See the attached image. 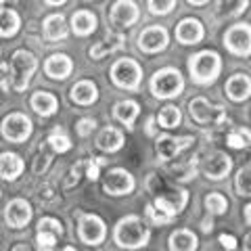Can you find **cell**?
I'll return each mask as SVG.
<instances>
[{
	"label": "cell",
	"instance_id": "22",
	"mask_svg": "<svg viewBox=\"0 0 251 251\" xmlns=\"http://www.w3.org/2000/svg\"><path fill=\"white\" fill-rule=\"evenodd\" d=\"M69 100L77 107H90L99 100V86L92 80H77L69 88Z\"/></svg>",
	"mask_w": 251,
	"mask_h": 251
},
{
	"label": "cell",
	"instance_id": "33",
	"mask_svg": "<svg viewBox=\"0 0 251 251\" xmlns=\"http://www.w3.org/2000/svg\"><path fill=\"white\" fill-rule=\"evenodd\" d=\"M226 145H228L230 149H247V147H251V130L243 128V126L232 128L228 134H226Z\"/></svg>",
	"mask_w": 251,
	"mask_h": 251
},
{
	"label": "cell",
	"instance_id": "13",
	"mask_svg": "<svg viewBox=\"0 0 251 251\" xmlns=\"http://www.w3.org/2000/svg\"><path fill=\"white\" fill-rule=\"evenodd\" d=\"M188 199H191V195H188L186 188H166V191H161L159 195L155 197V207H159L161 211H166L168 216H178L182 214L184 207L188 205Z\"/></svg>",
	"mask_w": 251,
	"mask_h": 251
},
{
	"label": "cell",
	"instance_id": "45",
	"mask_svg": "<svg viewBox=\"0 0 251 251\" xmlns=\"http://www.w3.org/2000/svg\"><path fill=\"white\" fill-rule=\"evenodd\" d=\"M243 251H251V230L245 234V239H243Z\"/></svg>",
	"mask_w": 251,
	"mask_h": 251
},
{
	"label": "cell",
	"instance_id": "42",
	"mask_svg": "<svg viewBox=\"0 0 251 251\" xmlns=\"http://www.w3.org/2000/svg\"><path fill=\"white\" fill-rule=\"evenodd\" d=\"M172 174H176L174 176L176 180H191V178H195V168L193 166H178L172 170Z\"/></svg>",
	"mask_w": 251,
	"mask_h": 251
},
{
	"label": "cell",
	"instance_id": "27",
	"mask_svg": "<svg viewBox=\"0 0 251 251\" xmlns=\"http://www.w3.org/2000/svg\"><path fill=\"white\" fill-rule=\"evenodd\" d=\"M23 170H25V163H23L21 155L17 153H0V178L2 180H9V182H13V180H17Z\"/></svg>",
	"mask_w": 251,
	"mask_h": 251
},
{
	"label": "cell",
	"instance_id": "8",
	"mask_svg": "<svg viewBox=\"0 0 251 251\" xmlns=\"http://www.w3.org/2000/svg\"><path fill=\"white\" fill-rule=\"evenodd\" d=\"M107 19H109V25L115 31L130 29L140 21V9L134 0H115L107 11Z\"/></svg>",
	"mask_w": 251,
	"mask_h": 251
},
{
	"label": "cell",
	"instance_id": "35",
	"mask_svg": "<svg viewBox=\"0 0 251 251\" xmlns=\"http://www.w3.org/2000/svg\"><path fill=\"white\" fill-rule=\"evenodd\" d=\"M178 6V0H147V9L155 17H166Z\"/></svg>",
	"mask_w": 251,
	"mask_h": 251
},
{
	"label": "cell",
	"instance_id": "14",
	"mask_svg": "<svg viewBox=\"0 0 251 251\" xmlns=\"http://www.w3.org/2000/svg\"><path fill=\"white\" fill-rule=\"evenodd\" d=\"M44 75L49 77V80H54V82H65L69 75L74 74V59L69 57L67 52H52L49 57L44 59Z\"/></svg>",
	"mask_w": 251,
	"mask_h": 251
},
{
	"label": "cell",
	"instance_id": "31",
	"mask_svg": "<svg viewBox=\"0 0 251 251\" xmlns=\"http://www.w3.org/2000/svg\"><path fill=\"white\" fill-rule=\"evenodd\" d=\"M157 124H159L161 128H166V130H174V128H178V126L182 124V111H180L176 105L161 107L159 113H157Z\"/></svg>",
	"mask_w": 251,
	"mask_h": 251
},
{
	"label": "cell",
	"instance_id": "18",
	"mask_svg": "<svg viewBox=\"0 0 251 251\" xmlns=\"http://www.w3.org/2000/svg\"><path fill=\"white\" fill-rule=\"evenodd\" d=\"M69 31H72V27H69V23L63 13H50L42 19V36L46 42L57 44V42L67 40Z\"/></svg>",
	"mask_w": 251,
	"mask_h": 251
},
{
	"label": "cell",
	"instance_id": "9",
	"mask_svg": "<svg viewBox=\"0 0 251 251\" xmlns=\"http://www.w3.org/2000/svg\"><path fill=\"white\" fill-rule=\"evenodd\" d=\"M77 237L84 245L99 247L107 239V224L97 214H82L77 220Z\"/></svg>",
	"mask_w": 251,
	"mask_h": 251
},
{
	"label": "cell",
	"instance_id": "49",
	"mask_svg": "<svg viewBox=\"0 0 251 251\" xmlns=\"http://www.w3.org/2000/svg\"><path fill=\"white\" fill-rule=\"evenodd\" d=\"M61 251H77V249H75V247H72V245H67V247H63Z\"/></svg>",
	"mask_w": 251,
	"mask_h": 251
},
{
	"label": "cell",
	"instance_id": "23",
	"mask_svg": "<svg viewBox=\"0 0 251 251\" xmlns=\"http://www.w3.org/2000/svg\"><path fill=\"white\" fill-rule=\"evenodd\" d=\"M224 92L232 103H245L251 97V77L247 74H232L226 80Z\"/></svg>",
	"mask_w": 251,
	"mask_h": 251
},
{
	"label": "cell",
	"instance_id": "50",
	"mask_svg": "<svg viewBox=\"0 0 251 251\" xmlns=\"http://www.w3.org/2000/svg\"><path fill=\"white\" fill-rule=\"evenodd\" d=\"M4 2H9V0H0V6H2V4H4Z\"/></svg>",
	"mask_w": 251,
	"mask_h": 251
},
{
	"label": "cell",
	"instance_id": "32",
	"mask_svg": "<svg viewBox=\"0 0 251 251\" xmlns=\"http://www.w3.org/2000/svg\"><path fill=\"white\" fill-rule=\"evenodd\" d=\"M203 203H205V209H207L209 216H222V214L228 211V199H226L222 193H218V191L205 195Z\"/></svg>",
	"mask_w": 251,
	"mask_h": 251
},
{
	"label": "cell",
	"instance_id": "40",
	"mask_svg": "<svg viewBox=\"0 0 251 251\" xmlns=\"http://www.w3.org/2000/svg\"><path fill=\"white\" fill-rule=\"evenodd\" d=\"M94 128H97V120H94V117H82V120L77 122V126H75V132L86 138V136L92 134Z\"/></svg>",
	"mask_w": 251,
	"mask_h": 251
},
{
	"label": "cell",
	"instance_id": "24",
	"mask_svg": "<svg viewBox=\"0 0 251 251\" xmlns=\"http://www.w3.org/2000/svg\"><path fill=\"white\" fill-rule=\"evenodd\" d=\"M29 107L34 109L36 115L40 117H52L59 111V99L49 90H36L29 97Z\"/></svg>",
	"mask_w": 251,
	"mask_h": 251
},
{
	"label": "cell",
	"instance_id": "34",
	"mask_svg": "<svg viewBox=\"0 0 251 251\" xmlns=\"http://www.w3.org/2000/svg\"><path fill=\"white\" fill-rule=\"evenodd\" d=\"M234 191L241 197H251V166H245L234 176Z\"/></svg>",
	"mask_w": 251,
	"mask_h": 251
},
{
	"label": "cell",
	"instance_id": "5",
	"mask_svg": "<svg viewBox=\"0 0 251 251\" xmlns=\"http://www.w3.org/2000/svg\"><path fill=\"white\" fill-rule=\"evenodd\" d=\"M38 69V57L27 49H17L11 54V86L15 92H25Z\"/></svg>",
	"mask_w": 251,
	"mask_h": 251
},
{
	"label": "cell",
	"instance_id": "39",
	"mask_svg": "<svg viewBox=\"0 0 251 251\" xmlns=\"http://www.w3.org/2000/svg\"><path fill=\"white\" fill-rule=\"evenodd\" d=\"M38 230L54 232L57 237H61V234H63V224L59 222L57 218H52V216H44V218H40V222H38Z\"/></svg>",
	"mask_w": 251,
	"mask_h": 251
},
{
	"label": "cell",
	"instance_id": "11",
	"mask_svg": "<svg viewBox=\"0 0 251 251\" xmlns=\"http://www.w3.org/2000/svg\"><path fill=\"white\" fill-rule=\"evenodd\" d=\"M224 46L234 57H251V25L234 23L224 31Z\"/></svg>",
	"mask_w": 251,
	"mask_h": 251
},
{
	"label": "cell",
	"instance_id": "26",
	"mask_svg": "<svg viewBox=\"0 0 251 251\" xmlns=\"http://www.w3.org/2000/svg\"><path fill=\"white\" fill-rule=\"evenodd\" d=\"M111 113H113L115 122H120L128 130H132L134 128L136 117L140 115V105L136 103V100H132V99H124V100H117V103L113 105Z\"/></svg>",
	"mask_w": 251,
	"mask_h": 251
},
{
	"label": "cell",
	"instance_id": "19",
	"mask_svg": "<svg viewBox=\"0 0 251 251\" xmlns=\"http://www.w3.org/2000/svg\"><path fill=\"white\" fill-rule=\"evenodd\" d=\"M205 38V27L203 23L195 17H184L180 19L176 25V42L182 46H195Z\"/></svg>",
	"mask_w": 251,
	"mask_h": 251
},
{
	"label": "cell",
	"instance_id": "1",
	"mask_svg": "<svg viewBox=\"0 0 251 251\" xmlns=\"http://www.w3.org/2000/svg\"><path fill=\"white\" fill-rule=\"evenodd\" d=\"M149 241H151V228L143 222L140 216H126L117 220L113 228V243L120 249L134 251L149 245Z\"/></svg>",
	"mask_w": 251,
	"mask_h": 251
},
{
	"label": "cell",
	"instance_id": "46",
	"mask_svg": "<svg viewBox=\"0 0 251 251\" xmlns=\"http://www.w3.org/2000/svg\"><path fill=\"white\" fill-rule=\"evenodd\" d=\"M243 214H245V222L251 226V203H247L245 209H243Z\"/></svg>",
	"mask_w": 251,
	"mask_h": 251
},
{
	"label": "cell",
	"instance_id": "36",
	"mask_svg": "<svg viewBox=\"0 0 251 251\" xmlns=\"http://www.w3.org/2000/svg\"><path fill=\"white\" fill-rule=\"evenodd\" d=\"M46 143L50 145V149L54 153H67L69 149H72V140H69V136H65L61 130H54L52 134L46 138Z\"/></svg>",
	"mask_w": 251,
	"mask_h": 251
},
{
	"label": "cell",
	"instance_id": "3",
	"mask_svg": "<svg viewBox=\"0 0 251 251\" xmlns=\"http://www.w3.org/2000/svg\"><path fill=\"white\" fill-rule=\"evenodd\" d=\"M109 77H111L115 88L128 90V92H138L140 84H143V65L132 57H122L109 69Z\"/></svg>",
	"mask_w": 251,
	"mask_h": 251
},
{
	"label": "cell",
	"instance_id": "15",
	"mask_svg": "<svg viewBox=\"0 0 251 251\" xmlns=\"http://www.w3.org/2000/svg\"><path fill=\"white\" fill-rule=\"evenodd\" d=\"M2 216H4V222H6V226H9V228L21 230V228H25V226L31 222L34 209H31L29 201L17 197V199H11L9 203H6Z\"/></svg>",
	"mask_w": 251,
	"mask_h": 251
},
{
	"label": "cell",
	"instance_id": "30",
	"mask_svg": "<svg viewBox=\"0 0 251 251\" xmlns=\"http://www.w3.org/2000/svg\"><path fill=\"white\" fill-rule=\"evenodd\" d=\"M249 0H218L216 2V17L218 19H232L247 11Z\"/></svg>",
	"mask_w": 251,
	"mask_h": 251
},
{
	"label": "cell",
	"instance_id": "16",
	"mask_svg": "<svg viewBox=\"0 0 251 251\" xmlns=\"http://www.w3.org/2000/svg\"><path fill=\"white\" fill-rule=\"evenodd\" d=\"M193 143H195V138H191V136L176 138V136H170V134H161L155 140V153L161 161H172L182 151H186Z\"/></svg>",
	"mask_w": 251,
	"mask_h": 251
},
{
	"label": "cell",
	"instance_id": "51",
	"mask_svg": "<svg viewBox=\"0 0 251 251\" xmlns=\"http://www.w3.org/2000/svg\"><path fill=\"white\" fill-rule=\"evenodd\" d=\"M0 57H2V50H0Z\"/></svg>",
	"mask_w": 251,
	"mask_h": 251
},
{
	"label": "cell",
	"instance_id": "2",
	"mask_svg": "<svg viewBox=\"0 0 251 251\" xmlns=\"http://www.w3.org/2000/svg\"><path fill=\"white\" fill-rule=\"evenodd\" d=\"M188 75L197 86L214 84L222 74V57L216 50H199L188 57Z\"/></svg>",
	"mask_w": 251,
	"mask_h": 251
},
{
	"label": "cell",
	"instance_id": "43",
	"mask_svg": "<svg viewBox=\"0 0 251 251\" xmlns=\"http://www.w3.org/2000/svg\"><path fill=\"white\" fill-rule=\"evenodd\" d=\"M220 245H222L226 251H234L237 249V239L232 237V234H220Z\"/></svg>",
	"mask_w": 251,
	"mask_h": 251
},
{
	"label": "cell",
	"instance_id": "6",
	"mask_svg": "<svg viewBox=\"0 0 251 251\" xmlns=\"http://www.w3.org/2000/svg\"><path fill=\"white\" fill-rule=\"evenodd\" d=\"M188 113H191L193 122L199 126H211V128H218L228 120V113L222 105H214L209 103L205 97H195L188 100Z\"/></svg>",
	"mask_w": 251,
	"mask_h": 251
},
{
	"label": "cell",
	"instance_id": "17",
	"mask_svg": "<svg viewBox=\"0 0 251 251\" xmlns=\"http://www.w3.org/2000/svg\"><path fill=\"white\" fill-rule=\"evenodd\" d=\"M201 172L207 180H224L232 172V159L224 151H214L203 159Z\"/></svg>",
	"mask_w": 251,
	"mask_h": 251
},
{
	"label": "cell",
	"instance_id": "37",
	"mask_svg": "<svg viewBox=\"0 0 251 251\" xmlns=\"http://www.w3.org/2000/svg\"><path fill=\"white\" fill-rule=\"evenodd\" d=\"M147 216H149V220L155 224V226H168V224H172L174 222V216H168L166 211H161L159 207H155V203H149L147 205Z\"/></svg>",
	"mask_w": 251,
	"mask_h": 251
},
{
	"label": "cell",
	"instance_id": "48",
	"mask_svg": "<svg viewBox=\"0 0 251 251\" xmlns=\"http://www.w3.org/2000/svg\"><path fill=\"white\" fill-rule=\"evenodd\" d=\"M11 251H31V249L25 245V243H17V245H15Z\"/></svg>",
	"mask_w": 251,
	"mask_h": 251
},
{
	"label": "cell",
	"instance_id": "44",
	"mask_svg": "<svg viewBox=\"0 0 251 251\" xmlns=\"http://www.w3.org/2000/svg\"><path fill=\"white\" fill-rule=\"evenodd\" d=\"M44 6H49V9H57V6H63V4H67L69 0H42Z\"/></svg>",
	"mask_w": 251,
	"mask_h": 251
},
{
	"label": "cell",
	"instance_id": "10",
	"mask_svg": "<svg viewBox=\"0 0 251 251\" xmlns=\"http://www.w3.org/2000/svg\"><path fill=\"white\" fill-rule=\"evenodd\" d=\"M170 44V34L163 25H147L138 31L136 49L143 54H157L163 52Z\"/></svg>",
	"mask_w": 251,
	"mask_h": 251
},
{
	"label": "cell",
	"instance_id": "7",
	"mask_svg": "<svg viewBox=\"0 0 251 251\" xmlns=\"http://www.w3.org/2000/svg\"><path fill=\"white\" fill-rule=\"evenodd\" d=\"M34 132V124H31L29 115L21 111H13L2 117L0 122V136L9 143H25Z\"/></svg>",
	"mask_w": 251,
	"mask_h": 251
},
{
	"label": "cell",
	"instance_id": "47",
	"mask_svg": "<svg viewBox=\"0 0 251 251\" xmlns=\"http://www.w3.org/2000/svg\"><path fill=\"white\" fill-rule=\"evenodd\" d=\"M186 2L191 4V6H205L209 0H186Z\"/></svg>",
	"mask_w": 251,
	"mask_h": 251
},
{
	"label": "cell",
	"instance_id": "4",
	"mask_svg": "<svg viewBox=\"0 0 251 251\" xmlns=\"http://www.w3.org/2000/svg\"><path fill=\"white\" fill-rule=\"evenodd\" d=\"M149 90L155 99H176L184 92V77L176 67H161L151 75Z\"/></svg>",
	"mask_w": 251,
	"mask_h": 251
},
{
	"label": "cell",
	"instance_id": "21",
	"mask_svg": "<svg viewBox=\"0 0 251 251\" xmlns=\"http://www.w3.org/2000/svg\"><path fill=\"white\" fill-rule=\"evenodd\" d=\"M124 44H126V36L122 34V31H115L113 29V31H109V34L100 42H94L90 46V49H88V57L92 61H100V59L109 57V54L122 50Z\"/></svg>",
	"mask_w": 251,
	"mask_h": 251
},
{
	"label": "cell",
	"instance_id": "29",
	"mask_svg": "<svg viewBox=\"0 0 251 251\" xmlns=\"http://www.w3.org/2000/svg\"><path fill=\"white\" fill-rule=\"evenodd\" d=\"M21 29V15L9 4L0 6V38H15Z\"/></svg>",
	"mask_w": 251,
	"mask_h": 251
},
{
	"label": "cell",
	"instance_id": "38",
	"mask_svg": "<svg viewBox=\"0 0 251 251\" xmlns=\"http://www.w3.org/2000/svg\"><path fill=\"white\" fill-rule=\"evenodd\" d=\"M57 234L54 232H46V230H38L36 232V247L38 251H54L57 249Z\"/></svg>",
	"mask_w": 251,
	"mask_h": 251
},
{
	"label": "cell",
	"instance_id": "20",
	"mask_svg": "<svg viewBox=\"0 0 251 251\" xmlns=\"http://www.w3.org/2000/svg\"><path fill=\"white\" fill-rule=\"evenodd\" d=\"M69 27H72V34L77 38H88L92 36L99 27V17L97 13L90 9H77L72 13L69 17Z\"/></svg>",
	"mask_w": 251,
	"mask_h": 251
},
{
	"label": "cell",
	"instance_id": "28",
	"mask_svg": "<svg viewBox=\"0 0 251 251\" xmlns=\"http://www.w3.org/2000/svg\"><path fill=\"white\" fill-rule=\"evenodd\" d=\"M199 239L197 234L188 228H178L170 234L168 239V249L170 251H197Z\"/></svg>",
	"mask_w": 251,
	"mask_h": 251
},
{
	"label": "cell",
	"instance_id": "41",
	"mask_svg": "<svg viewBox=\"0 0 251 251\" xmlns=\"http://www.w3.org/2000/svg\"><path fill=\"white\" fill-rule=\"evenodd\" d=\"M11 84V65L9 63H0V90H9Z\"/></svg>",
	"mask_w": 251,
	"mask_h": 251
},
{
	"label": "cell",
	"instance_id": "52",
	"mask_svg": "<svg viewBox=\"0 0 251 251\" xmlns=\"http://www.w3.org/2000/svg\"><path fill=\"white\" fill-rule=\"evenodd\" d=\"M88 2H94V0H88Z\"/></svg>",
	"mask_w": 251,
	"mask_h": 251
},
{
	"label": "cell",
	"instance_id": "25",
	"mask_svg": "<svg viewBox=\"0 0 251 251\" xmlns=\"http://www.w3.org/2000/svg\"><path fill=\"white\" fill-rule=\"evenodd\" d=\"M94 143H97V147L103 153H117L124 147L126 138H124V132L120 128H115V126H107V128H103L97 134Z\"/></svg>",
	"mask_w": 251,
	"mask_h": 251
},
{
	"label": "cell",
	"instance_id": "12",
	"mask_svg": "<svg viewBox=\"0 0 251 251\" xmlns=\"http://www.w3.org/2000/svg\"><path fill=\"white\" fill-rule=\"evenodd\" d=\"M136 188V180L126 168H111L103 178V193L109 197H126Z\"/></svg>",
	"mask_w": 251,
	"mask_h": 251
}]
</instances>
